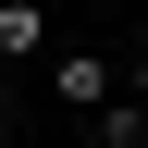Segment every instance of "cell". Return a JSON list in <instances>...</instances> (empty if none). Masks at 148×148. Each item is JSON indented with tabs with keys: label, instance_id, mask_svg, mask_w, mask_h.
Listing matches in <instances>:
<instances>
[{
	"label": "cell",
	"instance_id": "obj_1",
	"mask_svg": "<svg viewBox=\"0 0 148 148\" xmlns=\"http://www.w3.org/2000/svg\"><path fill=\"white\" fill-rule=\"evenodd\" d=\"M49 86H62V111H86V123L123 99V86H111V62H86V49H49Z\"/></svg>",
	"mask_w": 148,
	"mask_h": 148
},
{
	"label": "cell",
	"instance_id": "obj_3",
	"mask_svg": "<svg viewBox=\"0 0 148 148\" xmlns=\"http://www.w3.org/2000/svg\"><path fill=\"white\" fill-rule=\"evenodd\" d=\"M99 148H148V99H136V86H123V99L99 111Z\"/></svg>",
	"mask_w": 148,
	"mask_h": 148
},
{
	"label": "cell",
	"instance_id": "obj_2",
	"mask_svg": "<svg viewBox=\"0 0 148 148\" xmlns=\"http://www.w3.org/2000/svg\"><path fill=\"white\" fill-rule=\"evenodd\" d=\"M0 62H49V12L37 0H0Z\"/></svg>",
	"mask_w": 148,
	"mask_h": 148
},
{
	"label": "cell",
	"instance_id": "obj_4",
	"mask_svg": "<svg viewBox=\"0 0 148 148\" xmlns=\"http://www.w3.org/2000/svg\"><path fill=\"white\" fill-rule=\"evenodd\" d=\"M136 99H148V49H136Z\"/></svg>",
	"mask_w": 148,
	"mask_h": 148
}]
</instances>
